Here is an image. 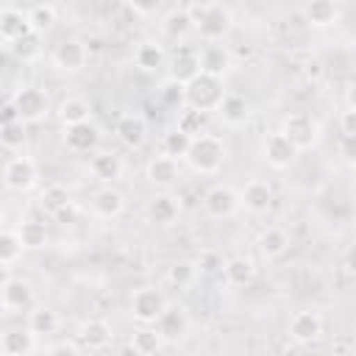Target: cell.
Listing matches in <instances>:
<instances>
[{
	"label": "cell",
	"mask_w": 356,
	"mask_h": 356,
	"mask_svg": "<svg viewBox=\"0 0 356 356\" xmlns=\"http://www.w3.org/2000/svg\"><path fill=\"white\" fill-rule=\"evenodd\" d=\"M256 248H259V253L264 259H281L289 250V234L284 228H278V225H270V228H264L259 234Z\"/></svg>",
	"instance_id": "cell-25"
},
{
	"label": "cell",
	"mask_w": 356,
	"mask_h": 356,
	"mask_svg": "<svg viewBox=\"0 0 356 356\" xmlns=\"http://www.w3.org/2000/svg\"><path fill=\"white\" fill-rule=\"evenodd\" d=\"M206 122H209V114H200V111H192V108H181L175 128L181 134H186L189 139H195V136L206 134Z\"/></svg>",
	"instance_id": "cell-37"
},
{
	"label": "cell",
	"mask_w": 356,
	"mask_h": 356,
	"mask_svg": "<svg viewBox=\"0 0 356 356\" xmlns=\"http://www.w3.org/2000/svg\"><path fill=\"white\" fill-rule=\"evenodd\" d=\"M28 33H33L31 19H28V8H17V6L0 8V39L6 44H14Z\"/></svg>",
	"instance_id": "cell-15"
},
{
	"label": "cell",
	"mask_w": 356,
	"mask_h": 356,
	"mask_svg": "<svg viewBox=\"0 0 356 356\" xmlns=\"http://www.w3.org/2000/svg\"><path fill=\"white\" fill-rule=\"evenodd\" d=\"M22 256V245L17 239V231H0V264L11 267Z\"/></svg>",
	"instance_id": "cell-41"
},
{
	"label": "cell",
	"mask_w": 356,
	"mask_h": 356,
	"mask_svg": "<svg viewBox=\"0 0 356 356\" xmlns=\"http://www.w3.org/2000/svg\"><path fill=\"white\" fill-rule=\"evenodd\" d=\"M8 64H11V50L6 44H0V75L8 70Z\"/></svg>",
	"instance_id": "cell-49"
},
{
	"label": "cell",
	"mask_w": 356,
	"mask_h": 356,
	"mask_svg": "<svg viewBox=\"0 0 356 356\" xmlns=\"http://www.w3.org/2000/svg\"><path fill=\"white\" fill-rule=\"evenodd\" d=\"M217 117H220L222 125H228V128H242V125L250 120V103H248L242 95L225 92L222 103L217 106Z\"/></svg>",
	"instance_id": "cell-19"
},
{
	"label": "cell",
	"mask_w": 356,
	"mask_h": 356,
	"mask_svg": "<svg viewBox=\"0 0 356 356\" xmlns=\"http://www.w3.org/2000/svg\"><path fill=\"white\" fill-rule=\"evenodd\" d=\"M58 120L61 125H81V122H92V106L83 97H64L58 103Z\"/></svg>",
	"instance_id": "cell-27"
},
{
	"label": "cell",
	"mask_w": 356,
	"mask_h": 356,
	"mask_svg": "<svg viewBox=\"0 0 356 356\" xmlns=\"http://www.w3.org/2000/svg\"><path fill=\"white\" fill-rule=\"evenodd\" d=\"M39 206H42V211L50 214V217H56L61 209L72 206L67 186H61V184H50V186H44L42 195H39Z\"/></svg>",
	"instance_id": "cell-34"
},
{
	"label": "cell",
	"mask_w": 356,
	"mask_h": 356,
	"mask_svg": "<svg viewBox=\"0 0 356 356\" xmlns=\"http://www.w3.org/2000/svg\"><path fill=\"white\" fill-rule=\"evenodd\" d=\"M89 170H92V175H95L97 181H103L106 186H111V184L122 175V159H120L117 153H111V150H100V153L92 156Z\"/></svg>",
	"instance_id": "cell-24"
},
{
	"label": "cell",
	"mask_w": 356,
	"mask_h": 356,
	"mask_svg": "<svg viewBox=\"0 0 356 356\" xmlns=\"http://www.w3.org/2000/svg\"><path fill=\"white\" fill-rule=\"evenodd\" d=\"M117 356H142V353H139V348H134V342H125Z\"/></svg>",
	"instance_id": "cell-51"
},
{
	"label": "cell",
	"mask_w": 356,
	"mask_h": 356,
	"mask_svg": "<svg viewBox=\"0 0 356 356\" xmlns=\"http://www.w3.org/2000/svg\"><path fill=\"white\" fill-rule=\"evenodd\" d=\"M8 278H11V267H6V264H0V289L8 284Z\"/></svg>",
	"instance_id": "cell-52"
},
{
	"label": "cell",
	"mask_w": 356,
	"mask_h": 356,
	"mask_svg": "<svg viewBox=\"0 0 356 356\" xmlns=\"http://www.w3.org/2000/svg\"><path fill=\"white\" fill-rule=\"evenodd\" d=\"M278 134L286 136V142L298 153H303V150H309V147H314L320 142V122L309 111H292V114L284 117Z\"/></svg>",
	"instance_id": "cell-4"
},
{
	"label": "cell",
	"mask_w": 356,
	"mask_h": 356,
	"mask_svg": "<svg viewBox=\"0 0 356 356\" xmlns=\"http://www.w3.org/2000/svg\"><path fill=\"white\" fill-rule=\"evenodd\" d=\"M161 100H164L167 106H184V86L167 81V83L161 86Z\"/></svg>",
	"instance_id": "cell-44"
},
{
	"label": "cell",
	"mask_w": 356,
	"mask_h": 356,
	"mask_svg": "<svg viewBox=\"0 0 356 356\" xmlns=\"http://www.w3.org/2000/svg\"><path fill=\"white\" fill-rule=\"evenodd\" d=\"M92 211L103 220H117L125 211V195L114 186H100L92 195Z\"/></svg>",
	"instance_id": "cell-21"
},
{
	"label": "cell",
	"mask_w": 356,
	"mask_h": 356,
	"mask_svg": "<svg viewBox=\"0 0 356 356\" xmlns=\"http://www.w3.org/2000/svg\"><path fill=\"white\" fill-rule=\"evenodd\" d=\"M11 108L17 111V120L19 122H36V120H42L50 111V100H47L44 89H39L33 83H25V86H19L14 92Z\"/></svg>",
	"instance_id": "cell-5"
},
{
	"label": "cell",
	"mask_w": 356,
	"mask_h": 356,
	"mask_svg": "<svg viewBox=\"0 0 356 356\" xmlns=\"http://www.w3.org/2000/svg\"><path fill=\"white\" fill-rule=\"evenodd\" d=\"M3 314H6V306H3V300H0V317H3Z\"/></svg>",
	"instance_id": "cell-54"
},
{
	"label": "cell",
	"mask_w": 356,
	"mask_h": 356,
	"mask_svg": "<svg viewBox=\"0 0 356 356\" xmlns=\"http://www.w3.org/2000/svg\"><path fill=\"white\" fill-rule=\"evenodd\" d=\"M197 67H200L203 75L225 81V75H228L231 67H234V53H231L228 44H222V42L203 44V47L197 50Z\"/></svg>",
	"instance_id": "cell-8"
},
{
	"label": "cell",
	"mask_w": 356,
	"mask_h": 356,
	"mask_svg": "<svg viewBox=\"0 0 356 356\" xmlns=\"http://www.w3.org/2000/svg\"><path fill=\"white\" fill-rule=\"evenodd\" d=\"M8 122H17V111L11 108V103L3 108V117H0V125H8Z\"/></svg>",
	"instance_id": "cell-50"
},
{
	"label": "cell",
	"mask_w": 356,
	"mask_h": 356,
	"mask_svg": "<svg viewBox=\"0 0 356 356\" xmlns=\"http://www.w3.org/2000/svg\"><path fill=\"white\" fill-rule=\"evenodd\" d=\"M222 273H225V281L231 286H245V284L253 281L256 267H253V261L248 256H234V259L222 261Z\"/></svg>",
	"instance_id": "cell-32"
},
{
	"label": "cell",
	"mask_w": 356,
	"mask_h": 356,
	"mask_svg": "<svg viewBox=\"0 0 356 356\" xmlns=\"http://www.w3.org/2000/svg\"><path fill=\"white\" fill-rule=\"evenodd\" d=\"M134 61L139 70L145 72H156L161 67H167V50L159 44V42H142L134 53Z\"/></svg>",
	"instance_id": "cell-28"
},
{
	"label": "cell",
	"mask_w": 356,
	"mask_h": 356,
	"mask_svg": "<svg viewBox=\"0 0 356 356\" xmlns=\"http://www.w3.org/2000/svg\"><path fill=\"white\" fill-rule=\"evenodd\" d=\"M164 309H167V298L156 286H142L131 295V317L142 325H153Z\"/></svg>",
	"instance_id": "cell-6"
},
{
	"label": "cell",
	"mask_w": 356,
	"mask_h": 356,
	"mask_svg": "<svg viewBox=\"0 0 356 356\" xmlns=\"http://www.w3.org/2000/svg\"><path fill=\"white\" fill-rule=\"evenodd\" d=\"M286 331H289V339H292V342H298V345H312V342H317V339L323 337V317H320L317 312H312V309L295 312V314L289 317Z\"/></svg>",
	"instance_id": "cell-13"
},
{
	"label": "cell",
	"mask_w": 356,
	"mask_h": 356,
	"mask_svg": "<svg viewBox=\"0 0 356 356\" xmlns=\"http://www.w3.org/2000/svg\"><path fill=\"white\" fill-rule=\"evenodd\" d=\"M36 178H39V170H36V161L31 156H14L3 164V184L6 189L11 192H28L36 186Z\"/></svg>",
	"instance_id": "cell-7"
},
{
	"label": "cell",
	"mask_w": 356,
	"mask_h": 356,
	"mask_svg": "<svg viewBox=\"0 0 356 356\" xmlns=\"http://www.w3.org/2000/svg\"><path fill=\"white\" fill-rule=\"evenodd\" d=\"M75 220V209L72 206H67V209H61L58 214H56V222H61V225H67V222H72Z\"/></svg>",
	"instance_id": "cell-48"
},
{
	"label": "cell",
	"mask_w": 356,
	"mask_h": 356,
	"mask_svg": "<svg viewBox=\"0 0 356 356\" xmlns=\"http://www.w3.org/2000/svg\"><path fill=\"white\" fill-rule=\"evenodd\" d=\"M189 145H192V139H189L186 134H181L178 128H172V131L164 136V142H161V153L170 156V159H175V161H181V159H186Z\"/></svg>",
	"instance_id": "cell-38"
},
{
	"label": "cell",
	"mask_w": 356,
	"mask_h": 356,
	"mask_svg": "<svg viewBox=\"0 0 356 356\" xmlns=\"http://www.w3.org/2000/svg\"><path fill=\"white\" fill-rule=\"evenodd\" d=\"M195 75H200V67H197V50H192V47H186V44L175 47L172 56L167 58V81L186 86Z\"/></svg>",
	"instance_id": "cell-12"
},
{
	"label": "cell",
	"mask_w": 356,
	"mask_h": 356,
	"mask_svg": "<svg viewBox=\"0 0 356 356\" xmlns=\"http://www.w3.org/2000/svg\"><path fill=\"white\" fill-rule=\"evenodd\" d=\"M186 11L192 17V28L200 33L206 44L222 42L234 25V14L225 3H195V6H186Z\"/></svg>",
	"instance_id": "cell-1"
},
{
	"label": "cell",
	"mask_w": 356,
	"mask_h": 356,
	"mask_svg": "<svg viewBox=\"0 0 356 356\" xmlns=\"http://www.w3.org/2000/svg\"><path fill=\"white\" fill-rule=\"evenodd\" d=\"M195 275H197V267H195V261H186V259L172 261L170 270H167V281H170L175 289L189 286V284L195 281Z\"/></svg>",
	"instance_id": "cell-40"
},
{
	"label": "cell",
	"mask_w": 356,
	"mask_h": 356,
	"mask_svg": "<svg viewBox=\"0 0 356 356\" xmlns=\"http://www.w3.org/2000/svg\"><path fill=\"white\" fill-rule=\"evenodd\" d=\"M339 125H342V136H345V139H353V136H356V111H353V106H348V108L342 111Z\"/></svg>",
	"instance_id": "cell-46"
},
{
	"label": "cell",
	"mask_w": 356,
	"mask_h": 356,
	"mask_svg": "<svg viewBox=\"0 0 356 356\" xmlns=\"http://www.w3.org/2000/svg\"><path fill=\"white\" fill-rule=\"evenodd\" d=\"M36 337L28 328H8L3 331V350L6 356H31Z\"/></svg>",
	"instance_id": "cell-29"
},
{
	"label": "cell",
	"mask_w": 356,
	"mask_h": 356,
	"mask_svg": "<svg viewBox=\"0 0 356 356\" xmlns=\"http://www.w3.org/2000/svg\"><path fill=\"white\" fill-rule=\"evenodd\" d=\"M222 97H225V81L209 78L203 72L195 75L184 86V108H192V111H200V114L217 111V106L222 103Z\"/></svg>",
	"instance_id": "cell-3"
},
{
	"label": "cell",
	"mask_w": 356,
	"mask_h": 356,
	"mask_svg": "<svg viewBox=\"0 0 356 356\" xmlns=\"http://www.w3.org/2000/svg\"><path fill=\"white\" fill-rule=\"evenodd\" d=\"M0 356H6V350H3V331H0Z\"/></svg>",
	"instance_id": "cell-53"
},
{
	"label": "cell",
	"mask_w": 356,
	"mask_h": 356,
	"mask_svg": "<svg viewBox=\"0 0 356 356\" xmlns=\"http://www.w3.org/2000/svg\"><path fill=\"white\" fill-rule=\"evenodd\" d=\"M53 67L61 72H81L89 61V47L81 39H61L53 47Z\"/></svg>",
	"instance_id": "cell-9"
},
{
	"label": "cell",
	"mask_w": 356,
	"mask_h": 356,
	"mask_svg": "<svg viewBox=\"0 0 356 356\" xmlns=\"http://www.w3.org/2000/svg\"><path fill=\"white\" fill-rule=\"evenodd\" d=\"M111 337H114V331H111V325L106 323V320H86L83 325H81V331H78V339L89 348V350H103V348H108L111 345Z\"/></svg>",
	"instance_id": "cell-26"
},
{
	"label": "cell",
	"mask_w": 356,
	"mask_h": 356,
	"mask_svg": "<svg viewBox=\"0 0 356 356\" xmlns=\"http://www.w3.org/2000/svg\"><path fill=\"white\" fill-rule=\"evenodd\" d=\"M261 156H264V161H267L273 170H286V167H292V164L298 161L300 153L286 142V136H281V134L275 131V134H270V136L264 139Z\"/></svg>",
	"instance_id": "cell-16"
},
{
	"label": "cell",
	"mask_w": 356,
	"mask_h": 356,
	"mask_svg": "<svg viewBox=\"0 0 356 356\" xmlns=\"http://www.w3.org/2000/svg\"><path fill=\"white\" fill-rule=\"evenodd\" d=\"M17 239L22 250H39L47 245V225L42 220H22L17 228Z\"/></svg>",
	"instance_id": "cell-30"
},
{
	"label": "cell",
	"mask_w": 356,
	"mask_h": 356,
	"mask_svg": "<svg viewBox=\"0 0 356 356\" xmlns=\"http://www.w3.org/2000/svg\"><path fill=\"white\" fill-rule=\"evenodd\" d=\"M178 178H181V164L175 159H170V156L161 153V156H153L147 161V181L153 186L167 189V186H175Z\"/></svg>",
	"instance_id": "cell-20"
},
{
	"label": "cell",
	"mask_w": 356,
	"mask_h": 356,
	"mask_svg": "<svg viewBox=\"0 0 356 356\" xmlns=\"http://www.w3.org/2000/svg\"><path fill=\"white\" fill-rule=\"evenodd\" d=\"M178 211H181V206H178V200L172 195H156L150 200V206H147V217L156 225H170L178 217Z\"/></svg>",
	"instance_id": "cell-33"
},
{
	"label": "cell",
	"mask_w": 356,
	"mask_h": 356,
	"mask_svg": "<svg viewBox=\"0 0 356 356\" xmlns=\"http://www.w3.org/2000/svg\"><path fill=\"white\" fill-rule=\"evenodd\" d=\"M8 50H11V56L14 58H19V61H36L39 58V53H42V33H28V36H22L19 42H14V44H8Z\"/></svg>",
	"instance_id": "cell-36"
},
{
	"label": "cell",
	"mask_w": 356,
	"mask_h": 356,
	"mask_svg": "<svg viewBox=\"0 0 356 356\" xmlns=\"http://www.w3.org/2000/svg\"><path fill=\"white\" fill-rule=\"evenodd\" d=\"M44 356H81V350H78L72 342H56V345L47 348Z\"/></svg>",
	"instance_id": "cell-47"
},
{
	"label": "cell",
	"mask_w": 356,
	"mask_h": 356,
	"mask_svg": "<svg viewBox=\"0 0 356 356\" xmlns=\"http://www.w3.org/2000/svg\"><path fill=\"white\" fill-rule=\"evenodd\" d=\"M189 31H192V17H189L186 6L172 8V11L164 17V33H167L170 39H181V36H186Z\"/></svg>",
	"instance_id": "cell-35"
},
{
	"label": "cell",
	"mask_w": 356,
	"mask_h": 356,
	"mask_svg": "<svg viewBox=\"0 0 356 356\" xmlns=\"http://www.w3.org/2000/svg\"><path fill=\"white\" fill-rule=\"evenodd\" d=\"M56 14H58V8H56L53 3H36V6H31V8H28L31 28H33L36 33L47 31V28L56 22Z\"/></svg>",
	"instance_id": "cell-39"
},
{
	"label": "cell",
	"mask_w": 356,
	"mask_h": 356,
	"mask_svg": "<svg viewBox=\"0 0 356 356\" xmlns=\"http://www.w3.org/2000/svg\"><path fill=\"white\" fill-rule=\"evenodd\" d=\"M203 209H206V214L214 217V220H228V217H234V214L242 209L239 192L231 189V186L217 184V186H211V189L203 195Z\"/></svg>",
	"instance_id": "cell-10"
},
{
	"label": "cell",
	"mask_w": 356,
	"mask_h": 356,
	"mask_svg": "<svg viewBox=\"0 0 356 356\" xmlns=\"http://www.w3.org/2000/svg\"><path fill=\"white\" fill-rule=\"evenodd\" d=\"M134 348H139V353L142 356H156V350L161 348V339H159V334L150 328V325H142L136 334H134Z\"/></svg>",
	"instance_id": "cell-42"
},
{
	"label": "cell",
	"mask_w": 356,
	"mask_h": 356,
	"mask_svg": "<svg viewBox=\"0 0 356 356\" xmlns=\"http://www.w3.org/2000/svg\"><path fill=\"white\" fill-rule=\"evenodd\" d=\"M0 300L6 312H22L33 303V286L25 278H8V284L0 289Z\"/></svg>",
	"instance_id": "cell-22"
},
{
	"label": "cell",
	"mask_w": 356,
	"mask_h": 356,
	"mask_svg": "<svg viewBox=\"0 0 356 356\" xmlns=\"http://www.w3.org/2000/svg\"><path fill=\"white\" fill-rule=\"evenodd\" d=\"M195 267H200L203 273H214V270H222V259L214 250H206V253H200V259H197Z\"/></svg>",
	"instance_id": "cell-45"
},
{
	"label": "cell",
	"mask_w": 356,
	"mask_h": 356,
	"mask_svg": "<svg viewBox=\"0 0 356 356\" xmlns=\"http://www.w3.org/2000/svg\"><path fill=\"white\" fill-rule=\"evenodd\" d=\"M225 156H228V150H225V142H222L220 136H214V134H200V136L192 139L189 153H186L184 161H186L189 170L197 172V175H214V172H220V167L225 164Z\"/></svg>",
	"instance_id": "cell-2"
},
{
	"label": "cell",
	"mask_w": 356,
	"mask_h": 356,
	"mask_svg": "<svg viewBox=\"0 0 356 356\" xmlns=\"http://www.w3.org/2000/svg\"><path fill=\"white\" fill-rule=\"evenodd\" d=\"M100 142V131L95 122H81V125H67L64 128V145L72 153H92Z\"/></svg>",
	"instance_id": "cell-18"
},
{
	"label": "cell",
	"mask_w": 356,
	"mask_h": 356,
	"mask_svg": "<svg viewBox=\"0 0 356 356\" xmlns=\"http://www.w3.org/2000/svg\"><path fill=\"white\" fill-rule=\"evenodd\" d=\"M117 139L128 147V150H139L147 142V122L139 114H125L117 122Z\"/></svg>",
	"instance_id": "cell-23"
},
{
	"label": "cell",
	"mask_w": 356,
	"mask_h": 356,
	"mask_svg": "<svg viewBox=\"0 0 356 356\" xmlns=\"http://www.w3.org/2000/svg\"><path fill=\"white\" fill-rule=\"evenodd\" d=\"M300 14H303L309 28H331V25L339 22L342 8H339L337 0H312L300 8Z\"/></svg>",
	"instance_id": "cell-17"
},
{
	"label": "cell",
	"mask_w": 356,
	"mask_h": 356,
	"mask_svg": "<svg viewBox=\"0 0 356 356\" xmlns=\"http://www.w3.org/2000/svg\"><path fill=\"white\" fill-rule=\"evenodd\" d=\"M0 142L6 147H22L25 145V122H8V125H0Z\"/></svg>",
	"instance_id": "cell-43"
},
{
	"label": "cell",
	"mask_w": 356,
	"mask_h": 356,
	"mask_svg": "<svg viewBox=\"0 0 356 356\" xmlns=\"http://www.w3.org/2000/svg\"><path fill=\"white\" fill-rule=\"evenodd\" d=\"M273 200H275V192L270 186V181L264 178H253L245 184V189L239 192V203L242 209H248L250 214H267L273 209Z\"/></svg>",
	"instance_id": "cell-14"
},
{
	"label": "cell",
	"mask_w": 356,
	"mask_h": 356,
	"mask_svg": "<svg viewBox=\"0 0 356 356\" xmlns=\"http://www.w3.org/2000/svg\"><path fill=\"white\" fill-rule=\"evenodd\" d=\"M153 331L159 334L161 342H178V339H184L186 331H189V314H186V309L167 303V309L153 323Z\"/></svg>",
	"instance_id": "cell-11"
},
{
	"label": "cell",
	"mask_w": 356,
	"mask_h": 356,
	"mask_svg": "<svg viewBox=\"0 0 356 356\" xmlns=\"http://www.w3.org/2000/svg\"><path fill=\"white\" fill-rule=\"evenodd\" d=\"M0 222H3V209H0Z\"/></svg>",
	"instance_id": "cell-55"
},
{
	"label": "cell",
	"mask_w": 356,
	"mask_h": 356,
	"mask_svg": "<svg viewBox=\"0 0 356 356\" xmlns=\"http://www.w3.org/2000/svg\"><path fill=\"white\" fill-rule=\"evenodd\" d=\"M25 328H28L33 337L56 334V331H58V314H56V309H50V306H36V309H31Z\"/></svg>",
	"instance_id": "cell-31"
}]
</instances>
